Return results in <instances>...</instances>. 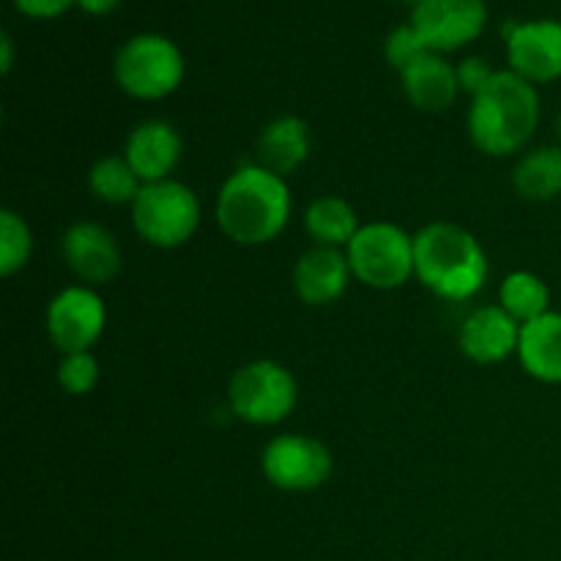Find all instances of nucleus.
<instances>
[{
  "mask_svg": "<svg viewBox=\"0 0 561 561\" xmlns=\"http://www.w3.org/2000/svg\"><path fill=\"white\" fill-rule=\"evenodd\" d=\"M290 186L263 164H241L219 186L214 219L230 241L261 247L277 239L290 222Z\"/></svg>",
  "mask_w": 561,
  "mask_h": 561,
  "instance_id": "1",
  "label": "nucleus"
},
{
  "mask_svg": "<svg viewBox=\"0 0 561 561\" xmlns=\"http://www.w3.org/2000/svg\"><path fill=\"white\" fill-rule=\"evenodd\" d=\"M469 140L485 157H513L524 151L540 126V93L537 85L504 69L471 96Z\"/></svg>",
  "mask_w": 561,
  "mask_h": 561,
  "instance_id": "2",
  "label": "nucleus"
},
{
  "mask_svg": "<svg viewBox=\"0 0 561 561\" xmlns=\"http://www.w3.org/2000/svg\"><path fill=\"white\" fill-rule=\"evenodd\" d=\"M491 261L458 222H431L414 236V277L444 301H469L485 288Z\"/></svg>",
  "mask_w": 561,
  "mask_h": 561,
  "instance_id": "3",
  "label": "nucleus"
},
{
  "mask_svg": "<svg viewBox=\"0 0 561 561\" xmlns=\"http://www.w3.org/2000/svg\"><path fill=\"white\" fill-rule=\"evenodd\" d=\"M184 55L173 38L162 33H137L121 44L113 75L121 91L140 102H159L179 91L184 80Z\"/></svg>",
  "mask_w": 561,
  "mask_h": 561,
  "instance_id": "4",
  "label": "nucleus"
},
{
  "mask_svg": "<svg viewBox=\"0 0 561 561\" xmlns=\"http://www.w3.org/2000/svg\"><path fill=\"white\" fill-rule=\"evenodd\" d=\"M201 201L190 184L175 179L142 184L131 203V225L146 244L159 250L184 247L201 228Z\"/></svg>",
  "mask_w": 561,
  "mask_h": 561,
  "instance_id": "5",
  "label": "nucleus"
},
{
  "mask_svg": "<svg viewBox=\"0 0 561 561\" xmlns=\"http://www.w3.org/2000/svg\"><path fill=\"white\" fill-rule=\"evenodd\" d=\"M296 403H299L296 376L274 359L247 362L228 383L230 414L247 425H279L294 414Z\"/></svg>",
  "mask_w": 561,
  "mask_h": 561,
  "instance_id": "6",
  "label": "nucleus"
},
{
  "mask_svg": "<svg viewBox=\"0 0 561 561\" xmlns=\"http://www.w3.org/2000/svg\"><path fill=\"white\" fill-rule=\"evenodd\" d=\"M356 283L373 290L403 288L414 277V236L394 222H367L345 247Z\"/></svg>",
  "mask_w": 561,
  "mask_h": 561,
  "instance_id": "7",
  "label": "nucleus"
},
{
  "mask_svg": "<svg viewBox=\"0 0 561 561\" xmlns=\"http://www.w3.org/2000/svg\"><path fill=\"white\" fill-rule=\"evenodd\" d=\"M261 469L268 485L285 493H310L332 477V449L316 436L279 433L263 447Z\"/></svg>",
  "mask_w": 561,
  "mask_h": 561,
  "instance_id": "8",
  "label": "nucleus"
},
{
  "mask_svg": "<svg viewBox=\"0 0 561 561\" xmlns=\"http://www.w3.org/2000/svg\"><path fill=\"white\" fill-rule=\"evenodd\" d=\"M44 327L60 354L91 351L107 327V307L91 285H69L47 305Z\"/></svg>",
  "mask_w": 561,
  "mask_h": 561,
  "instance_id": "9",
  "label": "nucleus"
},
{
  "mask_svg": "<svg viewBox=\"0 0 561 561\" xmlns=\"http://www.w3.org/2000/svg\"><path fill=\"white\" fill-rule=\"evenodd\" d=\"M411 25L431 53H455L482 36L488 25L485 0H420Z\"/></svg>",
  "mask_w": 561,
  "mask_h": 561,
  "instance_id": "10",
  "label": "nucleus"
},
{
  "mask_svg": "<svg viewBox=\"0 0 561 561\" xmlns=\"http://www.w3.org/2000/svg\"><path fill=\"white\" fill-rule=\"evenodd\" d=\"M507 44L510 71L529 80L531 85H548L561 80V22L529 20L502 25Z\"/></svg>",
  "mask_w": 561,
  "mask_h": 561,
  "instance_id": "11",
  "label": "nucleus"
},
{
  "mask_svg": "<svg viewBox=\"0 0 561 561\" xmlns=\"http://www.w3.org/2000/svg\"><path fill=\"white\" fill-rule=\"evenodd\" d=\"M60 257L80 285H107L121 272V247L104 225L80 219L60 236Z\"/></svg>",
  "mask_w": 561,
  "mask_h": 561,
  "instance_id": "12",
  "label": "nucleus"
},
{
  "mask_svg": "<svg viewBox=\"0 0 561 561\" xmlns=\"http://www.w3.org/2000/svg\"><path fill=\"white\" fill-rule=\"evenodd\" d=\"M520 323L502 305H482L463 318L458 345L474 365H502L518 356Z\"/></svg>",
  "mask_w": 561,
  "mask_h": 561,
  "instance_id": "13",
  "label": "nucleus"
},
{
  "mask_svg": "<svg viewBox=\"0 0 561 561\" xmlns=\"http://www.w3.org/2000/svg\"><path fill=\"white\" fill-rule=\"evenodd\" d=\"M181 153H184V142H181L179 129L162 118H148L137 124L124 146L126 162L131 164L142 184L170 179L179 168Z\"/></svg>",
  "mask_w": 561,
  "mask_h": 561,
  "instance_id": "14",
  "label": "nucleus"
},
{
  "mask_svg": "<svg viewBox=\"0 0 561 561\" xmlns=\"http://www.w3.org/2000/svg\"><path fill=\"white\" fill-rule=\"evenodd\" d=\"M351 266L345 250L334 247H310L301 252L294 266V290L301 305L327 307L345 294L351 283Z\"/></svg>",
  "mask_w": 561,
  "mask_h": 561,
  "instance_id": "15",
  "label": "nucleus"
},
{
  "mask_svg": "<svg viewBox=\"0 0 561 561\" xmlns=\"http://www.w3.org/2000/svg\"><path fill=\"white\" fill-rule=\"evenodd\" d=\"M405 99L422 113H444L458 99V71L444 55L427 53L400 71Z\"/></svg>",
  "mask_w": 561,
  "mask_h": 561,
  "instance_id": "16",
  "label": "nucleus"
},
{
  "mask_svg": "<svg viewBox=\"0 0 561 561\" xmlns=\"http://www.w3.org/2000/svg\"><path fill=\"white\" fill-rule=\"evenodd\" d=\"M310 148L312 137L307 121L299 115H279L272 124L263 126L261 137H257V164L288 179L310 159Z\"/></svg>",
  "mask_w": 561,
  "mask_h": 561,
  "instance_id": "17",
  "label": "nucleus"
},
{
  "mask_svg": "<svg viewBox=\"0 0 561 561\" xmlns=\"http://www.w3.org/2000/svg\"><path fill=\"white\" fill-rule=\"evenodd\" d=\"M518 362L540 383H561V312L551 310L546 316L520 327Z\"/></svg>",
  "mask_w": 561,
  "mask_h": 561,
  "instance_id": "18",
  "label": "nucleus"
},
{
  "mask_svg": "<svg viewBox=\"0 0 561 561\" xmlns=\"http://www.w3.org/2000/svg\"><path fill=\"white\" fill-rule=\"evenodd\" d=\"M513 186L529 203L561 197V146H537L520 153L513 168Z\"/></svg>",
  "mask_w": 561,
  "mask_h": 561,
  "instance_id": "19",
  "label": "nucleus"
},
{
  "mask_svg": "<svg viewBox=\"0 0 561 561\" xmlns=\"http://www.w3.org/2000/svg\"><path fill=\"white\" fill-rule=\"evenodd\" d=\"M359 214L340 195L316 197L305 211V230L318 247L345 250L351 239L359 233Z\"/></svg>",
  "mask_w": 561,
  "mask_h": 561,
  "instance_id": "20",
  "label": "nucleus"
},
{
  "mask_svg": "<svg viewBox=\"0 0 561 561\" xmlns=\"http://www.w3.org/2000/svg\"><path fill=\"white\" fill-rule=\"evenodd\" d=\"M499 305L524 327L551 312V288L540 274L518 268V272H510L499 285Z\"/></svg>",
  "mask_w": 561,
  "mask_h": 561,
  "instance_id": "21",
  "label": "nucleus"
},
{
  "mask_svg": "<svg viewBox=\"0 0 561 561\" xmlns=\"http://www.w3.org/2000/svg\"><path fill=\"white\" fill-rule=\"evenodd\" d=\"M88 190L107 206H131L140 195L142 181L137 179L126 157H102L88 170Z\"/></svg>",
  "mask_w": 561,
  "mask_h": 561,
  "instance_id": "22",
  "label": "nucleus"
},
{
  "mask_svg": "<svg viewBox=\"0 0 561 561\" xmlns=\"http://www.w3.org/2000/svg\"><path fill=\"white\" fill-rule=\"evenodd\" d=\"M33 255V233L31 225L22 219V214L3 208L0 211V274L14 277L16 272L31 263Z\"/></svg>",
  "mask_w": 561,
  "mask_h": 561,
  "instance_id": "23",
  "label": "nucleus"
},
{
  "mask_svg": "<svg viewBox=\"0 0 561 561\" xmlns=\"http://www.w3.org/2000/svg\"><path fill=\"white\" fill-rule=\"evenodd\" d=\"M58 387L71 398L91 394L99 383V362L91 351H77V354H64L58 362Z\"/></svg>",
  "mask_w": 561,
  "mask_h": 561,
  "instance_id": "24",
  "label": "nucleus"
},
{
  "mask_svg": "<svg viewBox=\"0 0 561 561\" xmlns=\"http://www.w3.org/2000/svg\"><path fill=\"white\" fill-rule=\"evenodd\" d=\"M427 53H431V49H427V44L422 42L420 33L414 31L411 22L409 25L394 27L387 36V42H383V58H387V64L398 71H405L414 60H420L422 55Z\"/></svg>",
  "mask_w": 561,
  "mask_h": 561,
  "instance_id": "25",
  "label": "nucleus"
},
{
  "mask_svg": "<svg viewBox=\"0 0 561 561\" xmlns=\"http://www.w3.org/2000/svg\"><path fill=\"white\" fill-rule=\"evenodd\" d=\"M455 71H458L460 91L469 93V96H477L493 80V75H496L482 55H469V58H463L455 66Z\"/></svg>",
  "mask_w": 561,
  "mask_h": 561,
  "instance_id": "26",
  "label": "nucleus"
},
{
  "mask_svg": "<svg viewBox=\"0 0 561 561\" xmlns=\"http://www.w3.org/2000/svg\"><path fill=\"white\" fill-rule=\"evenodd\" d=\"M16 11L33 20H55V16L66 14L77 0H14Z\"/></svg>",
  "mask_w": 561,
  "mask_h": 561,
  "instance_id": "27",
  "label": "nucleus"
},
{
  "mask_svg": "<svg viewBox=\"0 0 561 561\" xmlns=\"http://www.w3.org/2000/svg\"><path fill=\"white\" fill-rule=\"evenodd\" d=\"M118 3L121 0H77V5H80V9L91 16L110 14V11L118 9Z\"/></svg>",
  "mask_w": 561,
  "mask_h": 561,
  "instance_id": "28",
  "label": "nucleus"
},
{
  "mask_svg": "<svg viewBox=\"0 0 561 561\" xmlns=\"http://www.w3.org/2000/svg\"><path fill=\"white\" fill-rule=\"evenodd\" d=\"M0 47H3V60H0V69H3V75H9L11 66H14V44H11L9 33H3V36H0Z\"/></svg>",
  "mask_w": 561,
  "mask_h": 561,
  "instance_id": "29",
  "label": "nucleus"
},
{
  "mask_svg": "<svg viewBox=\"0 0 561 561\" xmlns=\"http://www.w3.org/2000/svg\"><path fill=\"white\" fill-rule=\"evenodd\" d=\"M557 137H559V146H561V115L557 118Z\"/></svg>",
  "mask_w": 561,
  "mask_h": 561,
  "instance_id": "30",
  "label": "nucleus"
},
{
  "mask_svg": "<svg viewBox=\"0 0 561 561\" xmlns=\"http://www.w3.org/2000/svg\"><path fill=\"white\" fill-rule=\"evenodd\" d=\"M405 3H411V5H416V3H420V0H405Z\"/></svg>",
  "mask_w": 561,
  "mask_h": 561,
  "instance_id": "31",
  "label": "nucleus"
}]
</instances>
